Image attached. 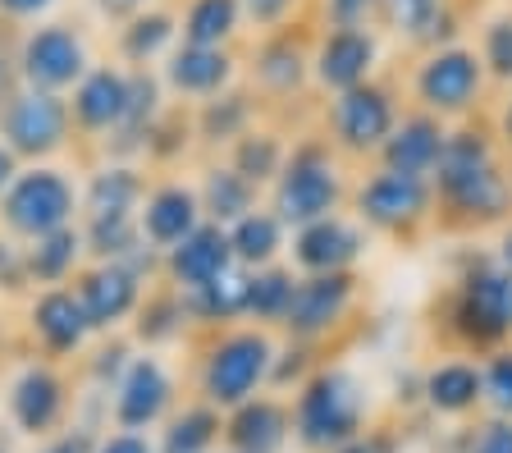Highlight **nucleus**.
I'll use <instances>...</instances> for the list:
<instances>
[{
  "instance_id": "f257e3e1",
  "label": "nucleus",
  "mask_w": 512,
  "mask_h": 453,
  "mask_svg": "<svg viewBox=\"0 0 512 453\" xmlns=\"http://www.w3.org/2000/svg\"><path fill=\"white\" fill-rule=\"evenodd\" d=\"M83 202H78V184L55 165H28L14 174V184L0 197V229L14 243H37V238L55 234V229L78 225Z\"/></svg>"
},
{
  "instance_id": "f03ea898",
  "label": "nucleus",
  "mask_w": 512,
  "mask_h": 453,
  "mask_svg": "<svg viewBox=\"0 0 512 453\" xmlns=\"http://www.w3.org/2000/svg\"><path fill=\"white\" fill-rule=\"evenodd\" d=\"M435 188L448 211L467 220H494L508 211V184L480 133H448L435 165Z\"/></svg>"
},
{
  "instance_id": "7ed1b4c3",
  "label": "nucleus",
  "mask_w": 512,
  "mask_h": 453,
  "mask_svg": "<svg viewBox=\"0 0 512 453\" xmlns=\"http://www.w3.org/2000/svg\"><path fill=\"white\" fill-rule=\"evenodd\" d=\"M270 357H275V344L266 330H215L197 362L202 403L229 412L256 399V389L270 380Z\"/></svg>"
},
{
  "instance_id": "20e7f679",
  "label": "nucleus",
  "mask_w": 512,
  "mask_h": 453,
  "mask_svg": "<svg viewBox=\"0 0 512 453\" xmlns=\"http://www.w3.org/2000/svg\"><path fill=\"white\" fill-rule=\"evenodd\" d=\"M362 412H366L362 385L343 367H325L316 376H307V385H302L298 408H293V435L307 449L334 453L362 435Z\"/></svg>"
},
{
  "instance_id": "39448f33",
  "label": "nucleus",
  "mask_w": 512,
  "mask_h": 453,
  "mask_svg": "<svg viewBox=\"0 0 512 453\" xmlns=\"http://www.w3.org/2000/svg\"><path fill=\"white\" fill-rule=\"evenodd\" d=\"M87 69H92V55L74 23H37L14 42V78L32 92L69 97Z\"/></svg>"
},
{
  "instance_id": "423d86ee",
  "label": "nucleus",
  "mask_w": 512,
  "mask_h": 453,
  "mask_svg": "<svg viewBox=\"0 0 512 453\" xmlns=\"http://www.w3.org/2000/svg\"><path fill=\"white\" fill-rule=\"evenodd\" d=\"M74 115H69V97L55 92H32V87H14L10 101L0 106V142L19 156V161L42 165L60 156L74 142Z\"/></svg>"
},
{
  "instance_id": "0eeeda50",
  "label": "nucleus",
  "mask_w": 512,
  "mask_h": 453,
  "mask_svg": "<svg viewBox=\"0 0 512 453\" xmlns=\"http://www.w3.org/2000/svg\"><path fill=\"white\" fill-rule=\"evenodd\" d=\"M343 197V179L334 170L330 151L320 142H302L284 161L275 179V216L284 225H316V220L334 216V206Z\"/></svg>"
},
{
  "instance_id": "6e6552de",
  "label": "nucleus",
  "mask_w": 512,
  "mask_h": 453,
  "mask_svg": "<svg viewBox=\"0 0 512 453\" xmlns=\"http://www.w3.org/2000/svg\"><path fill=\"white\" fill-rule=\"evenodd\" d=\"M74 412V385L60 371V362H28L10 380V417L23 435L32 440H51L64 431V421Z\"/></svg>"
},
{
  "instance_id": "1a4fd4ad",
  "label": "nucleus",
  "mask_w": 512,
  "mask_h": 453,
  "mask_svg": "<svg viewBox=\"0 0 512 453\" xmlns=\"http://www.w3.org/2000/svg\"><path fill=\"white\" fill-rule=\"evenodd\" d=\"M453 330L467 344H499L512 335V275L503 266H471L453 298Z\"/></svg>"
},
{
  "instance_id": "9d476101",
  "label": "nucleus",
  "mask_w": 512,
  "mask_h": 453,
  "mask_svg": "<svg viewBox=\"0 0 512 453\" xmlns=\"http://www.w3.org/2000/svg\"><path fill=\"white\" fill-rule=\"evenodd\" d=\"M147 289L151 284L142 275H133L128 266H119V261H87L74 275L78 307H83L92 335H119V325L133 321Z\"/></svg>"
},
{
  "instance_id": "9b49d317",
  "label": "nucleus",
  "mask_w": 512,
  "mask_h": 453,
  "mask_svg": "<svg viewBox=\"0 0 512 453\" xmlns=\"http://www.w3.org/2000/svg\"><path fill=\"white\" fill-rule=\"evenodd\" d=\"M174 394H179V389H174V376L160 357H151V353L133 357L124 380H119L115 394H110V421H115V431L147 435L151 426H160V421L174 412Z\"/></svg>"
},
{
  "instance_id": "f8f14e48",
  "label": "nucleus",
  "mask_w": 512,
  "mask_h": 453,
  "mask_svg": "<svg viewBox=\"0 0 512 453\" xmlns=\"http://www.w3.org/2000/svg\"><path fill=\"white\" fill-rule=\"evenodd\" d=\"M28 335L32 344L42 348L46 362H64V357H78L92 339V325H87L83 307H78L74 284H60V289H37L28 298Z\"/></svg>"
},
{
  "instance_id": "ddd939ff",
  "label": "nucleus",
  "mask_w": 512,
  "mask_h": 453,
  "mask_svg": "<svg viewBox=\"0 0 512 453\" xmlns=\"http://www.w3.org/2000/svg\"><path fill=\"white\" fill-rule=\"evenodd\" d=\"M234 266L238 261H234V248H229V229L211 225V220H202V225L192 229L183 243H174L170 252H160V280L174 284L179 293L202 289V284L229 275Z\"/></svg>"
},
{
  "instance_id": "4468645a",
  "label": "nucleus",
  "mask_w": 512,
  "mask_h": 453,
  "mask_svg": "<svg viewBox=\"0 0 512 453\" xmlns=\"http://www.w3.org/2000/svg\"><path fill=\"white\" fill-rule=\"evenodd\" d=\"M352 289H357V280H352L348 270H334V275H307V280H298L293 302H288V312H284L279 325H284L298 344L330 335L334 325L343 321V312H348Z\"/></svg>"
},
{
  "instance_id": "2eb2a0df",
  "label": "nucleus",
  "mask_w": 512,
  "mask_h": 453,
  "mask_svg": "<svg viewBox=\"0 0 512 453\" xmlns=\"http://www.w3.org/2000/svg\"><path fill=\"white\" fill-rule=\"evenodd\" d=\"M128 106V69L124 65H92L78 87L69 92V115H74L78 138L106 142L119 129Z\"/></svg>"
},
{
  "instance_id": "dca6fc26",
  "label": "nucleus",
  "mask_w": 512,
  "mask_h": 453,
  "mask_svg": "<svg viewBox=\"0 0 512 453\" xmlns=\"http://www.w3.org/2000/svg\"><path fill=\"white\" fill-rule=\"evenodd\" d=\"M330 124H334V138L352 151H380L384 138L394 133V97L375 83H362V87H348L339 92L330 110Z\"/></svg>"
},
{
  "instance_id": "f3484780",
  "label": "nucleus",
  "mask_w": 512,
  "mask_h": 453,
  "mask_svg": "<svg viewBox=\"0 0 512 453\" xmlns=\"http://www.w3.org/2000/svg\"><path fill=\"white\" fill-rule=\"evenodd\" d=\"M202 220H206L202 216V197H197L192 184H183V179L151 184L147 202H142V211H138V229L156 252H170L174 243H183Z\"/></svg>"
},
{
  "instance_id": "a211bd4d",
  "label": "nucleus",
  "mask_w": 512,
  "mask_h": 453,
  "mask_svg": "<svg viewBox=\"0 0 512 453\" xmlns=\"http://www.w3.org/2000/svg\"><path fill=\"white\" fill-rule=\"evenodd\" d=\"M160 83L174 97H192L206 101L215 92L234 83V55L229 46H188L179 42L170 55H165V69H160Z\"/></svg>"
},
{
  "instance_id": "6ab92c4d",
  "label": "nucleus",
  "mask_w": 512,
  "mask_h": 453,
  "mask_svg": "<svg viewBox=\"0 0 512 453\" xmlns=\"http://www.w3.org/2000/svg\"><path fill=\"white\" fill-rule=\"evenodd\" d=\"M416 92L430 110L439 115H458L476 101L480 92V60L462 46H448V51H435L416 74Z\"/></svg>"
},
{
  "instance_id": "aec40b11",
  "label": "nucleus",
  "mask_w": 512,
  "mask_h": 453,
  "mask_svg": "<svg viewBox=\"0 0 512 453\" xmlns=\"http://www.w3.org/2000/svg\"><path fill=\"white\" fill-rule=\"evenodd\" d=\"M357 206H362V220L375 229H407L430 211V184L426 179H407V174H375L366 179L362 193H357Z\"/></svg>"
},
{
  "instance_id": "412c9836",
  "label": "nucleus",
  "mask_w": 512,
  "mask_h": 453,
  "mask_svg": "<svg viewBox=\"0 0 512 453\" xmlns=\"http://www.w3.org/2000/svg\"><path fill=\"white\" fill-rule=\"evenodd\" d=\"M147 170L133 161H101L87 184L78 188V202H83V220L87 216H138L142 202H147Z\"/></svg>"
},
{
  "instance_id": "4be33fe9",
  "label": "nucleus",
  "mask_w": 512,
  "mask_h": 453,
  "mask_svg": "<svg viewBox=\"0 0 512 453\" xmlns=\"http://www.w3.org/2000/svg\"><path fill=\"white\" fill-rule=\"evenodd\" d=\"M366 238L357 225L339 216H325L316 225H302L293 234V261H298L307 275H334V270H348L352 261L362 257Z\"/></svg>"
},
{
  "instance_id": "5701e85b",
  "label": "nucleus",
  "mask_w": 512,
  "mask_h": 453,
  "mask_svg": "<svg viewBox=\"0 0 512 453\" xmlns=\"http://www.w3.org/2000/svg\"><path fill=\"white\" fill-rule=\"evenodd\" d=\"M288 431H293V417H288L284 403L256 394V399L229 408L220 440L229 444V453H279Z\"/></svg>"
},
{
  "instance_id": "b1692460",
  "label": "nucleus",
  "mask_w": 512,
  "mask_h": 453,
  "mask_svg": "<svg viewBox=\"0 0 512 453\" xmlns=\"http://www.w3.org/2000/svg\"><path fill=\"white\" fill-rule=\"evenodd\" d=\"M444 124L435 115H412L403 124H394V133L384 138L380 156L389 174H407V179H426L435 174L439 151H444Z\"/></svg>"
},
{
  "instance_id": "393cba45",
  "label": "nucleus",
  "mask_w": 512,
  "mask_h": 453,
  "mask_svg": "<svg viewBox=\"0 0 512 453\" xmlns=\"http://www.w3.org/2000/svg\"><path fill=\"white\" fill-rule=\"evenodd\" d=\"M371 65H375V37L366 28H334L316 51V78L330 92L371 83Z\"/></svg>"
},
{
  "instance_id": "a878e982",
  "label": "nucleus",
  "mask_w": 512,
  "mask_h": 453,
  "mask_svg": "<svg viewBox=\"0 0 512 453\" xmlns=\"http://www.w3.org/2000/svg\"><path fill=\"white\" fill-rule=\"evenodd\" d=\"M174 46H179V14L160 10V5H147L142 14L119 23V37H115V51L128 69H151Z\"/></svg>"
},
{
  "instance_id": "bb28decb",
  "label": "nucleus",
  "mask_w": 512,
  "mask_h": 453,
  "mask_svg": "<svg viewBox=\"0 0 512 453\" xmlns=\"http://www.w3.org/2000/svg\"><path fill=\"white\" fill-rule=\"evenodd\" d=\"M188 330H192L188 302H183V293L165 280H156L147 293H142L138 312L128 321V339H133V344H147V348L174 344V339H183Z\"/></svg>"
},
{
  "instance_id": "cd10ccee",
  "label": "nucleus",
  "mask_w": 512,
  "mask_h": 453,
  "mask_svg": "<svg viewBox=\"0 0 512 453\" xmlns=\"http://www.w3.org/2000/svg\"><path fill=\"white\" fill-rule=\"evenodd\" d=\"M83 229H55V234L37 238V243H23V261H28V284L32 289H60L83 270Z\"/></svg>"
},
{
  "instance_id": "c85d7f7f",
  "label": "nucleus",
  "mask_w": 512,
  "mask_h": 453,
  "mask_svg": "<svg viewBox=\"0 0 512 453\" xmlns=\"http://www.w3.org/2000/svg\"><path fill=\"white\" fill-rule=\"evenodd\" d=\"M183 302H188V321L197 330H211V335L215 330H234L238 316H247V270L234 266L220 280L202 284V289H188Z\"/></svg>"
},
{
  "instance_id": "c756f323",
  "label": "nucleus",
  "mask_w": 512,
  "mask_h": 453,
  "mask_svg": "<svg viewBox=\"0 0 512 453\" xmlns=\"http://www.w3.org/2000/svg\"><path fill=\"white\" fill-rule=\"evenodd\" d=\"M252 92H243V87H224V92H215V97H206L202 106L192 110V129H197V138L206 142V147H234L243 133H252Z\"/></svg>"
},
{
  "instance_id": "7c9ffc66",
  "label": "nucleus",
  "mask_w": 512,
  "mask_h": 453,
  "mask_svg": "<svg viewBox=\"0 0 512 453\" xmlns=\"http://www.w3.org/2000/svg\"><path fill=\"white\" fill-rule=\"evenodd\" d=\"M78 229H83V248L92 261L138 266L151 252V243L138 229V216H87V220H78Z\"/></svg>"
},
{
  "instance_id": "2f4dec72",
  "label": "nucleus",
  "mask_w": 512,
  "mask_h": 453,
  "mask_svg": "<svg viewBox=\"0 0 512 453\" xmlns=\"http://www.w3.org/2000/svg\"><path fill=\"white\" fill-rule=\"evenodd\" d=\"M224 435V417L211 403H183L165 417L156 453H211Z\"/></svg>"
},
{
  "instance_id": "473e14b6",
  "label": "nucleus",
  "mask_w": 512,
  "mask_h": 453,
  "mask_svg": "<svg viewBox=\"0 0 512 453\" xmlns=\"http://www.w3.org/2000/svg\"><path fill=\"white\" fill-rule=\"evenodd\" d=\"M197 197H202V216L220 229L238 225L243 216L256 211V188L247 184L243 174L229 170V165H211L206 179H202V188H197Z\"/></svg>"
},
{
  "instance_id": "72a5a7b5",
  "label": "nucleus",
  "mask_w": 512,
  "mask_h": 453,
  "mask_svg": "<svg viewBox=\"0 0 512 453\" xmlns=\"http://www.w3.org/2000/svg\"><path fill=\"white\" fill-rule=\"evenodd\" d=\"M229 248H234V261L243 270L275 266L279 248H284V220H279L275 211H261V206H256L252 216L229 225Z\"/></svg>"
},
{
  "instance_id": "f704fd0d",
  "label": "nucleus",
  "mask_w": 512,
  "mask_h": 453,
  "mask_svg": "<svg viewBox=\"0 0 512 453\" xmlns=\"http://www.w3.org/2000/svg\"><path fill=\"white\" fill-rule=\"evenodd\" d=\"M238 23H243V5L238 0H188V10L179 14V42L229 46Z\"/></svg>"
},
{
  "instance_id": "c9c22d12",
  "label": "nucleus",
  "mask_w": 512,
  "mask_h": 453,
  "mask_svg": "<svg viewBox=\"0 0 512 453\" xmlns=\"http://www.w3.org/2000/svg\"><path fill=\"white\" fill-rule=\"evenodd\" d=\"M252 74H256V83L266 87V92H279V97H288V92H298L302 78H307V55H302V46L293 42L288 33L266 37V42L256 46Z\"/></svg>"
},
{
  "instance_id": "e433bc0d",
  "label": "nucleus",
  "mask_w": 512,
  "mask_h": 453,
  "mask_svg": "<svg viewBox=\"0 0 512 453\" xmlns=\"http://www.w3.org/2000/svg\"><path fill=\"white\" fill-rule=\"evenodd\" d=\"M284 161H288L284 142H279L275 133H266V129L243 133V138L229 147V170L243 174L252 188H261V184H270V179H279Z\"/></svg>"
},
{
  "instance_id": "4c0bfd02",
  "label": "nucleus",
  "mask_w": 512,
  "mask_h": 453,
  "mask_svg": "<svg viewBox=\"0 0 512 453\" xmlns=\"http://www.w3.org/2000/svg\"><path fill=\"white\" fill-rule=\"evenodd\" d=\"M480 399V371L467 367V362H444V367H435L426 376V403L435 412H467L476 408Z\"/></svg>"
},
{
  "instance_id": "58836bf2",
  "label": "nucleus",
  "mask_w": 512,
  "mask_h": 453,
  "mask_svg": "<svg viewBox=\"0 0 512 453\" xmlns=\"http://www.w3.org/2000/svg\"><path fill=\"white\" fill-rule=\"evenodd\" d=\"M293 270L284 266H261V270H247V316L252 321H284L288 302H293Z\"/></svg>"
},
{
  "instance_id": "ea45409f",
  "label": "nucleus",
  "mask_w": 512,
  "mask_h": 453,
  "mask_svg": "<svg viewBox=\"0 0 512 453\" xmlns=\"http://www.w3.org/2000/svg\"><path fill=\"white\" fill-rule=\"evenodd\" d=\"M380 10L398 33L416 37V42H439V37L453 33L448 28L453 19H448L444 0H380Z\"/></svg>"
},
{
  "instance_id": "a19ab883",
  "label": "nucleus",
  "mask_w": 512,
  "mask_h": 453,
  "mask_svg": "<svg viewBox=\"0 0 512 453\" xmlns=\"http://www.w3.org/2000/svg\"><path fill=\"white\" fill-rule=\"evenodd\" d=\"M133 339H124V335H101V344L92 348V353L83 357V376H87V385L96 389V394H115V385L124 380V371H128V362H133Z\"/></svg>"
},
{
  "instance_id": "79ce46f5",
  "label": "nucleus",
  "mask_w": 512,
  "mask_h": 453,
  "mask_svg": "<svg viewBox=\"0 0 512 453\" xmlns=\"http://www.w3.org/2000/svg\"><path fill=\"white\" fill-rule=\"evenodd\" d=\"M197 129H192V115L183 106H165V115L156 119V129L147 138V151H142V161L151 165H174L183 151L192 147Z\"/></svg>"
},
{
  "instance_id": "37998d69",
  "label": "nucleus",
  "mask_w": 512,
  "mask_h": 453,
  "mask_svg": "<svg viewBox=\"0 0 512 453\" xmlns=\"http://www.w3.org/2000/svg\"><path fill=\"white\" fill-rule=\"evenodd\" d=\"M480 394H490V403L499 412H512V353H499L480 371Z\"/></svg>"
},
{
  "instance_id": "c03bdc74",
  "label": "nucleus",
  "mask_w": 512,
  "mask_h": 453,
  "mask_svg": "<svg viewBox=\"0 0 512 453\" xmlns=\"http://www.w3.org/2000/svg\"><path fill=\"white\" fill-rule=\"evenodd\" d=\"M28 261H23V243L0 238V293H28Z\"/></svg>"
},
{
  "instance_id": "a18cd8bd",
  "label": "nucleus",
  "mask_w": 512,
  "mask_h": 453,
  "mask_svg": "<svg viewBox=\"0 0 512 453\" xmlns=\"http://www.w3.org/2000/svg\"><path fill=\"white\" fill-rule=\"evenodd\" d=\"M288 380H302V385H307V344H288L284 353L270 357L266 385H288Z\"/></svg>"
},
{
  "instance_id": "49530a36",
  "label": "nucleus",
  "mask_w": 512,
  "mask_h": 453,
  "mask_svg": "<svg viewBox=\"0 0 512 453\" xmlns=\"http://www.w3.org/2000/svg\"><path fill=\"white\" fill-rule=\"evenodd\" d=\"M485 60L494 65V74L512 78V19H499L485 33Z\"/></svg>"
},
{
  "instance_id": "de8ad7c7",
  "label": "nucleus",
  "mask_w": 512,
  "mask_h": 453,
  "mask_svg": "<svg viewBox=\"0 0 512 453\" xmlns=\"http://www.w3.org/2000/svg\"><path fill=\"white\" fill-rule=\"evenodd\" d=\"M96 440H101V435L87 431V426H64L60 435L42 440L32 453H92V449H96Z\"/></svg>"
},
{
  "instance_id": "09e8293b",
  "label": "nucleus",
  "mask_w": 512,
  "mask_h": 453,
  "mask_svg": "<svg viewBox=\"0 0 512 453\" xmlns=\"http://www.w3.org/2000/svg\"><path fill=\"white\" fill-rule=\"evenodd\" d=\"M238 5H243V14L256 23V28H279V23L293 14L298 0H238Z\"/></svg>"
},
{
  "instance_id": "8fccbe9b",
  "label": "nucleus",
  "mask_w": 512,
  "mask_h": 453,
  "mask_svg": "<svg viewBox=\"0 0 512 453\" xmlns=\"http://www.w3.org/2000/svg\"><path fill=\"white\" fill-rule=\"evenodd\" d=\"M375 5H380V0H325L334 28H362V19L375 10Z\"/></svg>"
},
{
  "instance_id": "3c124183",
  "label": "nucleus",
  "mask_w": 512,
  "mask_h": 453,
  "mask_svg": "<svg viewBox=\"0 0 512 453\" xmlns=\"http://www.w3.org/2000/svg\"><path fill=\"white\" fill-rule=\"evenodd\" d=\"M92 453H156V444H151L147 435H138V431H110V435L96 440Z\"/></svg>"
},
{
  "instance_id": "603ef678",
  "label": "nucleus",
  "mask_w": 512,
  "mask_h": 453,
  "mask_svg": "<svg viewBox=\"0 0 512 453\" xmlns=\"http://www.w3.org/2000/svg\"><path fill=\"white\" fill-rule=\"evenodd\" d=\"M471 453H512V421H494L471 440Z\"/></svg>"
},
{
  "instance_id": "864d4df0",
  "label": "nucleus",
  "mask_w": 512,
  "mask_h": 453,
  "mask_svg": "<svg viewBox=\"0 0 512 453\" xmlns=\"http://www.w3.org/2000/svg\"><path fill=\"white\" fill-rule=\"evenodd\" d=\"M14 87H19V78H14V42L5 37V23H0V106L10 101Z\"/></svg>"
},
{
  "instance_id": "5fc2aeb1",
  "label": "nucleus",
  "mask_w": 512,
  "mask_h": 453,
  "mask_svg": "<svg viewBox=\"0 0 512 453\" xmlns=\"http://www.w3.org/2000/svg\"><path fill=\"white\" fill-rule=\"evenodd\" d=\"M55 0H0V19L23 23V19H42Z\"/></svg>"
},
{
  "instance_id": "6e6d98bb",
  "label": "nucleus",
  "mask_w": 512,
  "mask_h": 453,
  "mask_svg": "<svg viewBox=\"0 0 512 453\" xmlns=\"http://www.w3.org/2000/svg\"><path fill=\"white\" fill-rule=\"evenodd\" d=\"M92 5H96V14L110 23H128L133 14L147 10V0H92Z\"/></svg>"
},
{
  "instance_id": "4d7b16f0",
  "label": "nucleus",
  "mask_w": 512,
  "mask_h": 453,
  "mask_svg": "<svg viewBox=\"0 0 512 453\" xmlns=\"http://www.w3.org/2000/svg\"><path fill=\"white\" fill-rule=\"evenodd\" d=\"M334 453H389V440H384V435H357V440H348L343 444V449H334Z\"/></svg>"
},
{
  "instance_id": "13d9d810",
  "label": "nucleus",
  "mask_w": 512,
  "mask_h": 453,
  "mask_svg": "<svg viewBox=\"0 0 512 453\" xmlns=\"http://www.w3.org/2000/svg\"><path fill=\"white\" fill-rule=\"evenodd\" d=\"M23 165H19V156H14L10 147H5V142H0V197H5V188L14 184V174H19Z\"/></svg>"
},
{
  "instance_id": "bf43d9fd",
  "label": "nucleus",
  "mask_w": 512,
  "mask_h": 453,
  "mask_svg": "<svg viewBox=\"0 0 512 453\" xmlns=\"http://www.w3.org/2000/svg\"><path fill=\"white\" fill-rule=\"evenodd\" d=\"M503 270L512 275V229H508V238H503Z\"/></svg>"
},
{
  "instance_id": "052dcab7",
  "label": "nucleus",
  "mask_w": 512,
  "mask_h": 453,
  "mask_svg": "<svg viewBox=\"0 0 512 453\" xmlns=\"http://www.w3.org/2000/svg\"><path fill=\"white\" fill-rule=\"evenodd\" d=\"M503 129H508V138H512V106H508V115H503Z\"/></svg>"
},
{
  "instance_id": "680f3d73",
  "label": "nucleus",
  "mask_w": 512,
  "mask_h": 453,
  "mask_svg": "<svg viewBox=\"0 0 512 453\" xmlns=\"http://www.w3.org/2000/svg\"><path fill=\"white\" fill-rule=\"evenodd\" d=\"M0 453H10V449H5V444H0Z\"/></svg>"
}]
</instances>
